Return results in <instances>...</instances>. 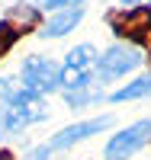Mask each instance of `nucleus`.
I'll return each instance as SVG.
<instances>
[{
    "label": "nucleus",
    "instance_id": "1",
    "mask_svg": "<svg viewBox=\"0 0 151 160\" xmlns=\"http://www.w3.org/2000/svg\"><path fill=\"white\" fill-rule=\"evenodd\" d=\"M3 96V118H0V125L3 131H19L32 122H42L48 115L45 109V99L39 96V93H29V90H3L0 93Z\"/></svg>",
    "mask_w": 151,
    "mask_h": 160
},
{
    "label": "nucleus",
    "instance_id": "7",
    "mask_svg": "<svg viewBox=\"0 0 151 160\" xmlns=\"http://www.w3.org/2000/svg\"><path fill=\"white\" fill-rule=\"evenodd\" d=\"M109 125H113V118H109V115L90 118V122H77V125H67L61 135H55V138L48 141V151H64V148H71V144L84 141V138H90V135H97V131H103V128H109Z\"/></svg>",
    "mask_w": 151,
    "mask_h": 160
},
{
    "label": "nucleus",
    "instance_id": "11",
    "mask_svg": "<svg viewBox=\"0 0 151 160\" xmlns=\"http://www.w3.org/2000/svg\"><path fill=\"white\" fill-rule=\"evenodd\" d=\"M84 0H42V7H48V10H67V7H80Z\"/></svg>",
    "mask_w": 151,
    "mask_h": 160
},
{
    "label": "nucleus",
    "instance_id": "14",
    "mask_svg": "<svg viewBox=\"0 0 151 160\" xmlns=\"http://www.w3.org/2000/svg\"><path fill=\"white\" fill-rule=\"evenodd\" d=\"M3 83H7V80H0V90H3Z\"/></svg>",
    "mask_w": 151,
    "mask_h": 160
},
{
    "label": "nucleus",
    "instance_id": "10",
    "mask_svg": "<svg viewBox=\"0 0 151 160\" xmlns=\"http://www.w3.org/2000/svg\"><path fill=\"white\" fill-rule=\"evenodd\" d=\"M16 38H19V29H16L10 19H3V22H0V58L16 45Z\"/></svg>",
    "mask_w": 151,
    "mask_h": 160
},
{
    "label": "nucleus",
    "instance_id": "15",
    "mask_svg": "<svg viewBox=\"0 0 151 160\" xmlns=\"http://www.w3.org/2000/svg\"><path fill=\"white\" fill-rule=\"evenodd\" d=\"M0 138H3V125H0Z\"/></svg>",
    "mask_w": 151,
    "mask_h": 160
},
{
    "label": "nucleus",
    "instance_id": "6",
    "mask_svg": "<svg viewBox=\"0 0 151 160\" xmlns=\"http://www.w3.org/2000/svg\"><path fill=\"white\" fill-rule=\"evenodd\" d=\"M109 22H113V29L119 35L135 38V42H142L145 48H151V10L148 7L116 13V16H109Z\"/></svg>",
    "mask_w": 151,
    "mask_h": 160
},
{
    "label": "nucleus",
    "instance_id": "2",
    "mask_svg": "<svg viewBox=\"0 0 151 160\" xmlns=\"http://www.w3.org/2000/svg\"><path fill=\"white\" fill-rule=\"evenodd\" d=\"M93 64H97V48L93 45H77L67 51V58L61 64V87L67 93L87 90L93 83Z\"/></svg>",
    "mask_w": 151,
    "mask_h": 160
},
{
    "label": "nucleus",
    "instance_id": "13",
    "mask_svg": "<svg viewBox=\"0 0 151 160\" xmlns=\"http://www.w3.org/2000/svg\"><path fill=\"white\" fill-rule=\"evenodd\" d=\"M122 3H126V7H132V3H138V0H122Z\"/></svg>",
    "mask_w": 151,
    "mask_h": 160
},
{
    "label": "nucleus",
    "instance_id": "9",
    "mask_svg": "<svg viewBox=\"0 0 151 160\" xmlns=\"http://www.w3.org/2000/svg\"><path fill=\"white\" fill-rule=\"evenodd\" d=\"M142 96H151V74H145L138 80H132L129 87L116 90L109 99H113V102H126V99H142Z\"/></svg>",
    "mask_w": 151,
    "mask_h": 160
},
{
    "label": "nucleus",
    "instance_id": "3",
    "mask_svg": "<svg viewBox=\"0 0 151 160\" xmlns=\"http://www.w3.org/2000/svg\"><path fill=\"white\" fill-rule=\"evenodd\" d=\"M58 87H61V68L58 64H51L48 58H39V55L26 58V64H23V90L45 96V93L58 90Z\"/></svg>",
    "mask_w": 151,
    "mask_h": 160
},
{
    "label": "nucleus",
    "instance_id": "12",
    "mask_svg": "<svg viewBox=\"0 0 151 160\" xmlns=\"http://www.w3.org/2000/svg\"><path fill=\"white\" fill-rule=\"evenodd\" d=\"M48 154H51V151H48V144H45V148H39L35 154H29V160H45Z\"/></svg>",
    "mask_w": 151,
    "mask_h": 160
},
{
    "label": "nucleus",
    "instance_id": "4",
    "mask_svg": "<svg viewBox=\"0 0 151 160\" xmlns=\"http://www.w3.org/2000/svg\"><path fill=\"white\" fill-rule=\"evenodd\" d=\"M142 48L135 45H113L103 51V58H97V80H116L122 74L135 71L142 64Z\"/></svg>",
    "mask_w": 151,
    "mask_h": 160
},
{
    "label": "nucleus",
    "instance_id": "8",
    "mask_svg": "<svg viewBox=\"0 0 151 160\" xmlns=\"http://www.w3.org/2000/svg\"><path fill=\"white\" fill-rule=\"evenodd\" d=\"M80 19H84V10H80V7L58 10V13H55V16L42 26V32H39V35H42V38H61V35H67V32H71Z\"/></svg>",
    "mask_w": 151,
    "mask_h": 160
},
{
    "label": "nucleus",
    "instance_id": "5",
    "mask_svg": "<svg viewBox=\"0 0 151 160\" xmlns=\"http://www.w3.org/2000/svg\"><path fill=\"white\" fill-rule=\"evenodd\" d=\"M148 138H151V122H148V118H145V122L129 125L126 131H119V135L109 138V144H106V160H129L132 154H138L145 144H148Z\"/></svg>",
    "mask_w": 151,
    "mask_h": 160
}]
</instances>
